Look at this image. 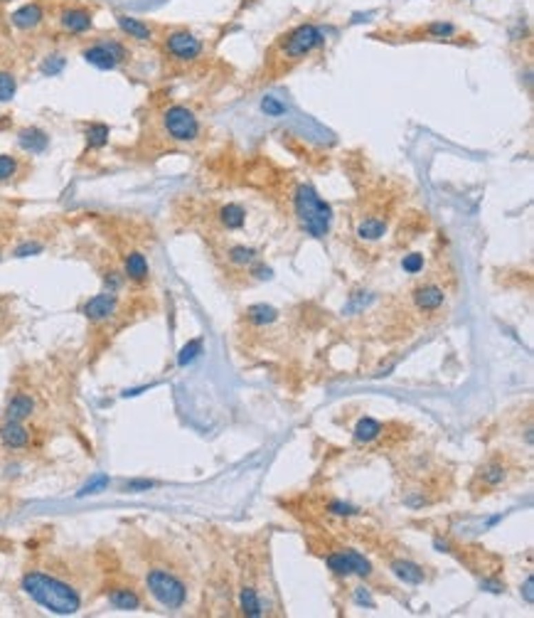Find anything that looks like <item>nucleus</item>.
Here are the masks:
<instances>
[{
	"instance_id": "14",
	"label": "nucleus",
	"mask_w": 534,
	"mask_h": 618,
	"mask_svg": "<svg viewBox=\"0 0 534 618\" xmlns=\"http://www.w3.org/2000/svg\"><path fill=\"white\" fill-rule=\"evenodd\" d=\"M116 23H119L121 32H126V35L133 37V40H138V42H150L153 40V30L148 28V23L133 18V15H119Z\"/></svg>"
},
{
	"instance_id": "25",
	"label": "nucleus",
	"mask_w": 534,
	"mask_h": 618,
	"mask_svg": "<svg viewBox=\"0 0 534 618\" xmlns=\"http://www.w3.org/2000/svg\"><path fill=\"white\" fill-rule=\"evenodd\" d=\"M109 143V126L106 123H92L86 128V145L89 148H103Z\"/></svg>"
},
{
	"instance_id": "26",
	"label": "nucleus",
	"mask_w": 534,
	"mask_h": 618,
	"mask_svg": "<svg viewBox=\"0 0 534 618\" xmlns=\"http://www.w3.org/2000/svg\"><path fill=\"white\" fill-rule=\"evenodd\" d=\"M505 475H507V471L502 463H488V466H482V471H480V480L490 488L500 486V483L505 480Z\"/></svg>"
},
{
	"instance_id": "6",
	"label": "nucleus",
	"mask_w": 534,
	"mask_h": 618,
	"mask_svg": "<svg viewBox=\"0 0 534 618\" xmlns=\"http://www.w3.org/2000/svg\"><path fill=\"white\" fill-rule=\"evenodd\" d=\"M163 126H165L167 136L172 141H180V143H189V141H195L200 136L197 116L189 109H185V106H170L163 114Z\"/></svg>"
},
{
	"instance_id": "12",
	"label": "nucleus",
	"mask_w": 534,
	"mask_h": 618,
	"mask_svg": "<svg viewBox=\"0 0 534 618\" xmlns=\"http://www.w3.org/2000/svg\"><path fill=\"white\" fill-rule=\"evenodd\" d=\"M411 296L416 308H421V311H436V308L443 306V300H446V293L438 286H433V283H426V286L413 291Z\"/></svg>"
},
{
	"instance_id": "7",
	"label": "nucleus",
	"mask_w": 534,
	"mask_h": 618,
	"mask_svg": "<svg viewBox=\"0 0 534 618\" xmlns=\"http://www.w3.org/2000/svg\"><path fill=\"white\" fill-rule=\"evenodd\" d=\"M165 50L175 59L192 62V59H197L202 54V42L187 30H172L170 35L165 37Z\"/></svg>"
},
{
	"instance_id": "19",
	"label": "nucleus",
	"mask_w": 534,
	"mask_h": 618,
	"mask_svg": "<svg viewBox=\"0 0 534 618\" xmlns=\"http://www.w3.org/2000/svg\"><path fill=\"white\" fill-rule=\"evenodd\" d=\"M34 409V402L28 397V394H17V397L10 399V404H8V419L10 422H23L32 414Z\"/></svg>"
},
{
	"instance_id": "34",
	"label": "nucleus",
	"mask_w": 534,
	"mask_h": 618,
	"mask_svg": "<svg viewBox=\"0 0 534 618\" xmlns=\"http://www.w3.org/2000/svg\"><path fill=\"white\" fill-rule=\"evenodd\" d=\"M402 269L407 274H419L424 269V256L421 254H409L402 259Z\"/></svg>"
},
{
	"instance_id": "21",
	"label": "nucleus",
	"mask_w": 534,
	"mask_h": 618,
	"mask_svg": "<svg viewBox=\"0 0 534 618\" xmlns=\"http://www.w3.org/2000/svg\"><path fill=\"white\" fill-rule=\"evenodd\" d=\"M382 433V424L377 422V419H372V416H364V419H360L355 426V441H360V444H369V441H374Z\"/></svg>"
},
{
	"instance_id": "28",
	"label": "nucleus",
	"mask_w": 534,
	"mask_h": 618,
	"mask_svg": "<svg viewBox=\"0 0 534 618\" xmlns=\"http://www.w3.org/2000/svg\"><path fill=\"white\" fill-rule=\"evenodd\" d=\"M64 67H67V59H64L62 54H50V57L42 59L40 72L45 76H57V74H62Z\"/></svg>"
},
{
	"instance_id": "38",
	"label": "nucleus",
	"mask_w": 534,
	"mask_h": 618,
	"mask_svg": "<svg viewBox=\"0 0 534 618\" xmlns=\"http://www.w3.org/2000/svg\"><path fill=\"white\" fill-rule=\"evenodd\" d=\"M155 483L153 480H131V483H128L126 486V491L128 493H136V491H150V488H153Z\"/></svg>"
},
{
	"instance_id": "15",
	"label": "nucleus",
	"mask_w": 534,
	"mask_h": 618,
	"mask_svg": "<svg viewBox=\"0 0 534 618\" xmlns=\"http://www.w3.org/2000/svg\"><path fill=\"white\" fill-rule=\"evenodd\" d=\"M0 441H3L6 446H10V449H23V446L30 441V433L20 422H10V419H8V424L0 426Z\"/></svg>"
},
{
	"instance_id": "23",
	"label": "nucleus",
	"mask_w": 534,
	"mask_h": 618,
	"mask_svg": "<svg viewBox=\"0 0 534 618\" xmlns=\"http://www.w3.org/2000/svg\"><path fill=\"white\" fill-rule=\"evenodd\" d=\"M247 318H249V323H254V325H271L276 318H278V311L266 306V303H258V306L249 308Z\"/></svg>"
},
{
	"instance_id": "9",
	"label": "nucleus",
	"mask_w": 534,
	"mask_h": 618,
	"mask_svg": "<svg viewBox=\"0 0 534 618\" xmlns=\"http://www.w3.org/2000/svg\"><path fill=\"white\" fill-rule=\"evenodd\" d=\"M94 25V15L86 8H62L59 10V28L72 32V35H81V32H89Z\"/></svg>"
},
{
	"instance_id": "40",
	"label": "nucleus",
	"mask_w": 534,
	"mask_h": 618,
	"mask_svg": "<svg viewBox=\"0 0 534 618\" xmlns=\"http://www.w3.org/2000/svg\"><path fill=\"white\" fill-rule=\"evenodd\" d=\"M106 286H109V289H111V293H114V291L121 286V276H119V274H114V271H111L109 276H106Z\"/></svg>"
},
{
	"instance_id": "37",
	"label": "nucleus",
	"mask_w": 534,
	"mask_h": 618,
	"mask_svg": "<svg viewBox=\"0 0 534 618\" xmlns=\"http://www.w3.org/2000/svg\"><path fill=\"white\" fill-rule=\"evenodd\" d=\"M40 251H42V244H37V242H25V244H20V247L15 249V256H17V259H23V256L40 254Z\"/></svg>"
},
{
	"instance_id": "29",
	"label": "nucleus",
	"mask_w": 534,
	"mask_h": 618,
	"mask_svg": "<svg viewBox=\"0 0 534 618\" xmlns=\"http://www.w3.org/2000/svg\"><path fill=\"white\" fill-rule=\"evenodd\" d=\"M200 355H202V340H200V338H195V340H189L187 345H185L183 350H180V355H178V364H180V367H185V364L195 362V360L200 358Z\"/></svg>"
},
{
	"instance_id": "5",
	"label": "nucleus",
	"mask_w": 534,
	"mask_h": 618,
	"mask_svg": "<svg viewBox=\"0 0 534 618\" xmlns=\"http://www.w3.org/2000/svg\"><path fill=\"white\" fill-rule=\"evenodd\" d=\"M325 45V35H322V30L318 25H298V28L293 30L291 35L286 37L283 42V54L291 59H300V57H308L310 52H316L318 47Z\"/></svg>"
},
{
	"instance_id": "27",
	"label": "nucleus",
	"mask_w": 534,
	"mask_h": 618,
	"mask_svg": "<svg viewBox=\"0 0 534 618\" xmlns=\"http://www.w3.org/2000/svg\"><path fill=\"white\" fill-rule=\"evenodd\" d=\"M229 261L234 266H249V264H254V261H256V249H251V247H234V249H229Z\"/></svg>"
},
{
	"instance_id": "4",
	"label": "nucleus",
	"mask_w": 534,
	"mask_h": 618,
	"mask_svg": "<svg viewBox=\"0 0 534 618\" xmlns=\"http://www.w3.org/2000/svg\"><path fill=\"white\" fill-rule=\"evenodd\" d=\"M81 57H84L86 62L92 64V67H96V70L109 72V70H116L119 64L126 62L131 54H128V50H126V45H123V42L106 37V40L96 42V45L86 47L84 52H81Z\"/></svg>"
},
{
	"instance_id": "41",
	"label": "nucleus",
	"mask_w": 534,
	"mask_h": 618,
	"mask_svg": "<svg viewBox=\"0 0 534 618\" xmlns=\"http://www.w3.org/2000/svg\"><path fill=\"white\" fill-rule=\"evenodd\" d=\"M532 577H527V581H524V601H527V604H532L534 601V596H532Z\"/></svg>"
},
{
	"instance_id": "1",
	"label": "nucleus",
	"mask_w": 534,
	"mask_h": 618,
	"mask_svg": "<svg viewBox=\"0 0 534 618\" xmlns=\"http://www.w3.org/2000/svg\"><path fill=\"white\" fill-rule=\"evenodd\" d=\"M23 589L32 601H37L47 611L59 613V616H72L79 611L81 596L76 594L69 584L59 581L54 577H47L42 572H30L23 577Z\"/></svg>"
},
{
	"instance_id": "33",
	"label": "nucleus",
	"mask_w": 534,
	"mask_h": 618,
	"mask_svg": "<svg viewBox=\"0 0 534 618\" xmlns=\"http://www.w3.org/2000/svg\"><path fill=\"white\" fill-rule=\"evenodd\" d=\"M261 109H264L266 116H283L286 114V106H283L281 101L274 99V96H266L264 101H261Z\"/></svg>"
},
{
	"instance_id": "31",
	"label": "nucleus",
	"mask_w": 534,
	"mask_h": 618,
	"mask_svg": "<svg viewBox=\"0 0 534 618\" xmlns=\"http://www.w3.org/2000/svg\"><path fill=\"white\" fill-rule=\"evenodd\" d=\"M17 92V81L10 72H0V101H10Z\"/></svg>"
},
{
	"instance_id": "39",
	"label": "nucleus",
	"mask_w": 534,
	"mask_h": 618,
	"mask_svg": "<svg viewBox=\"0 0 534 618\" xmlns=\"http://www.w3.org/2000/svg\"><path fill=\"white\" fill-rule=\"evenodd\" d=\"M355 601H357V604H360V606H369V608L374 606V601L369 599L367 589H355Z\"/></svg>"
},
{
	"instance_id": "24",
	"label": "nucleus",
	"mask_w": 534,
	"mask_h": 618,
	"mask_svg": "<svg viewBox=\"0 0 534 618\" xmlns=\"http://www.w3.org/2000/svg\"><path fill=\"white\" fill-rule=\"evenodd\" d=\"M241 611L247 613V616L251 618H258V616H264V608H261V601H258L256 591L254 589H241Z\"/></svg>"
},
{
	"instance_id": "30",
	"label": "nucleus",
	"mask_w": 534,
	"mask_h": 618,
	"mask_svg": "<svg viewBox=\"0 0 534 618\" xmlns=\"http://www.w3.org/2000/svg\"><path fill=\"white\" fill-rule=\"evenodd\" d=\"M426 32H429L431 37L446 40V37L455 35V25H453V23H448V20H436V23H431L429 28H426Z\"/></svg>"
},
{
	"instance_id": "32",
	"label": "nucleus",
	"mask_w": 534,
	"mask_h": 618,
	"mask_svg": "<svg viewBox=\"0 0 534 618\" xmlns=\"http://www.w3.org/2000/svg\"><path fill=\"white\" fill-rule=\"evenodd\" d=\"M17 173V161L12 156H0V183H8Z\"/></svg>"
},
{
	"instance_id": "36",
	"label": "nucleus",
	"mask_w": 534,
	"mask_h": 618,
	"mask_svg": "<svg viewBox=\"0 0 534 618\" xmlns=\"http://www.w3.org/2000/svg\"><path fill=\"white\" fill-rule=\"evenodd\" d=\"M327 510H330L333 515H340V517H352V515L360 513L357 508H352V505H347V503H340V500H335V503L327 505Z\"/></svg>"
},
{
	"instance_id": "43",
	"label": "nucleus",
	"mask_w": 534,
	"mask_h": 618,
	"mask_svg": "<svg viewBox=\"0 0 534 618\" xmlns=\"http://www.w3.org/2000/svg\"><path fill=\"white\" fill-rule=\"evenodd\" d=\"M0 3H8V0H0Z\"/></svg>"
},
{
	"instance_id": "35",
	"label": "nucleus",
	"mask_w": 534,
	"mask_h": 618,
	"mask_svg": "<svg viewBox=\"0 0 534 618\" xmlns=\"http://www.w3.org/2000/svg\"><path fill=\"white\" fill-rule=\"evenodd\" d=\"M106 486H109V478H106V475H99V478H94L92 483H89V486L81 488V491L76 493V495H79V497H84V495H94V493L103 491V488H106Z\"/></svg>"
},
{
	"instance_id": "17",
	"label": "nucleus",
	"mask_w": 534,
	"mask_h": 618,
	"mask_svg": "<svg viewBox=\"0 0 534 618\" xmlns=\"http://www.w3.org/2000/svg\"><path fill=\"white\" fill-rule=\"evenodd\" d=\"M219 222H222V227H227V229H239V227H244V222H247V209L236 203L224 205V207L219 209Z\"/></svg>"
},
{
	"instance_id": "42",
	"label": "nucleus",
	"mask_w": 534,
	"mask_h": 618,
	"mask_svg": "<svg viewBox=\"0 0 534 618\" xmlns=\"http://www.w3.org/2000/svg\"><path fill=\"white\" fill-rule=\"evenodd\" d=\"M433 547H436L438 552H448V549H451V547H448V542H443V539H436V542H433Z\"/></svg>"
},
{
	"instance_id": "3",
	"label": "nucleus",
	"mask_w": 534,
	"mask_h": 618,
	"mask_svg": "<svg viewBox=\"0 0 534 618\" xmlns=\"http://www.w3.org/2000/svg\"><path fill=\"white\" fill-rule=\"evenodd\" d=\"M148 591L153 594V599L158 604H163L165 608H180L187 601V589L178 577L163 572V569H153L145 577Z\"/></svg>"
},
{
	"instance_id": "18",
	"label": "nucleus",
	"mask_w": 534,
	"mask_h": 618,
	"mask_svg": "<svg viewBox=\"0 0 534 618\" xmlns=\"http://www.w3.org/2000/svg\"><path fill=\"white\" fill-rule=\"evenodd\" d=\"M126 276L136 283L148 278V261H145V256L141 251H131L126 256Z\"/></svg>"
},
{
	"instance_id": "10",
	"label": "nucleus",
	"mask_w": 534,
	"mask_h": 618,
	"mask_svg": "<svg viewBox=\"0 0 534 618\" xmlns=\"http://www.w3.org/2000/svg\"><path fill=\"white\" fill-rule=\"evenodd\" d=\"M116 306H119V300H116V296L111 291L109 293H99L92 300H86L84 316L89 320H106L116 313Z\"/></svg>"
},
{
	"instance_id": "20",
	"label": "nucleus",
	"mask_w": 534,
	"mask_h": 618,
	"mask_svg": "<svg viewBox=\"0 0 534 618\" xmlns=\"http://www.w3.org/2000/svg\"><path fill=\"white\" fill-rule=\"evenodd\" d=\"M384 231H387V222L382 220H362L360 225H357V237L362 239V242H377V239L384 237Z\"/></svg>"
},
{
	"instance_id": "13",
	"label": "nucleus",
	"mask_w": 534,
	"mask_h": 618,
	"mask_svg": "<svg viewBox=\"0 0 534 618\" xmlns=\"http://www.w3.org/2000/svg\"><path fill=\"white\" fill-rule=\"evenodd\" d=\"M17 143H20L23 150H28V153H42V150H47V145H50V136H47L42 128L30 126L17 133Z\"/></svg>"
},
{
	"instance_id": "16",
	"label": "nucleus",
	"mask_w": 534,
	"mask_h": 618,
	"mask_svg": "<svg viewBox=\"0 0 534 618\" xmlns=\"http://www.w3.org/2000/svg\"><path fill=\"white\" fill-rule=\"evenodd\" d=\"M391 572H394L396 579H402L404 584H421L426 579L424 569H421L419 564H413V562H407V559L391 562Z\"/></svg>"
},
{
	"instance_id": "11",
	"label": "nucleus",
	"mask_w": 534,
	"mask_h": 618,
	"mask_svg": "<svg viewBox=\"0 0 534 618\" xmlns=\"http://www.w3.org/2000/svg\"><path fill=\"white\" fill-rule=\"evenodd\" d=\"M42 20H45V8L40 3H25L10 15V23L17 30H34Z\"/></svg>"
},
{
	"instance_id": "2",
	"label": "nucleus",
	"mask_w": 534,
	"mask_h": 618,
	"mask_svg": "<svg viewBox=\"0 0 534 618\" xmlns=\"http://www.w3.org/2000/svg\"><path fill=\"white\" fill-rule=\"evenodd\" d=\"M296 214H298L300 227L316 239L325 237L333 225V207L310 185H300L296 190Z\"/></svg>"
},
{
	"instance_id": "8",
	"label": "nucleus",
	"mask_w": 534,
	"mask_h": 618,
	"mask_svg": "<svg viewBox=\"0 0 534 618\" xmlns=\"http://www.w3.org/2000/svg\"><path fill=\"white\" fill-rule=\"evenodd\" d=\"M327 566L330 572L338 574V577H350V574H357V577H369L372 574V564L357 552H335V555L327 557Z\"/></svg>"
},
{
	"instance_id": "22",
	"label": "nucleus",
	"mask_w": 534,
	"mask_h": 618,
	"mask_svg": "<svg viewBox=\"0 0 534 618\" xmlns=\"http://www.w3.org/2000/svg\"><path fill=\"white\" fill-rule=\"evenodd\" d=\"M109 601L116 608H121V611H136V608L141 606V599H138V594L131 589H114L109 594Z\"/></svg>"
}]
</instances>
